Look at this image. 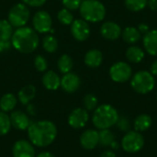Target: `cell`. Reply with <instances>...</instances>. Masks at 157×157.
<instances>
[{
  "mask_svg": "<svg viewBox=\"0 0 157 157\" xmlns=\"http://www.w3.org/2000/svg\"><path fill=\"white\" fill-rule=\"evenodd\" d=\"M99 144L98 132L93 129L86 130L80 136L81 146L87 151L95 149Z\"/></svg>",
  "mask_w": 157,
  "mask_h": 157,
  "instance_id": "cell-15",
  "label": "cell"
},
{
  "mask_svg": "<svg viewBox=\"0 0 157 157\" xmlns=\"http://www.w3.org/2000/svg\"><path fill=\"white\" fill-rule=\"evenodd\" d=\"M9 117L12 127L18 131H26L31 124L29 117L21 110L13 111Z\"/></svg>",
  "mask_w": 157,
  "mask_h": 157,
  "instance_id": "cell-16",
  "label": "cell"
},
{
  "mask_svg": "<svg viewBox=\"0 0 157 157\" xmlns=\"http://www.w3.org/2000/svg\"><path fill=\"white\" fill-rule=\"evenodd\" d=\"M47 0H22V2L28 6L32 7H40L46 3Z\"/></svg>",
  "mask_w": 157,
  "mask_h": 157,
  "instance_id": "cell-36",
  "label": "cell"
},
{
  "mask_svg": "<svg viewBox=\"0 0 157 157\" xmlns=\"http://www.w3.org/2000/svg\"><path fill=\"white\" fill-rule=\"evenodd\" d=\"M125 6L132 12H139L144 10L148 4V0H125Z\"/></svg>",
  "mask_w": 157,
  "mask_h": 157,
  "instance_id": "cell-29",
  "label": "cell"
},
{
  "mask_svg": "<svg viewBox=\"0 0 157 157\" xmlns=\"http://www.w3.org/2000/svg\"><path fill=\"white\" fill-rule=\"evenodd\" d=\"M121 146L122 150L128 154H136L144 148V137L143 136L142 132L129 131L123 136Z\"/></svg>",
  "mask_w": 157,
  "mask_h": 157,
  "instance_id": "cell-7",
  "label": "cell"
},
{
  "mask_svg": "<svg viewBox=\"0 0 157 157\" xmlns=\"http://www.w3.org/2000/svg\"><path fill=\"white\" fill-rule=\"evenodd\" d=\"M70 26L71 33L76 40L85 41L90 36V26L85 19H75Z\"/></svg>",
  "mask_w": 157,
  "mask_h": 157,
  "instance_id": "cell-11",
  "label": "cell"
},
{
  "mask_svg": "<svg viewBox=\"0 0 157 157\" xmlns=\"http://www.w3.org/2000/svg\"><path fill=\"white\" fill-rule=\"evenodd\" d=\"M27 131L29 142L40 148L51 145L55 141L58 133L56 125L47 120L31 122Z\"/></svg>",
  "mask_w": 157,
  "mask_h": 157,
  "instance_id": "cell-1",
  "label": "cell"
},
{
  "mask_svg": "<svg viewBox=\"0 0 157 157\" xmlns=\"http://www.w3.org/2000/svg\"><path fill=\"white\" fill-rule=\"evenodd\" d=\"M116 126L121 132H123L125 133L131 131V122L130 120L126 117H119Z\"/></svg>",
  "mask_w": 157,
  "mask_h": 157,
  "instance_id": "cell-33",
  "label": "cell"
},
{
  "mask_svg": "<svg viewBox=\"0 0 157 157\" xmlns=\"http://www.w3.org/2000/svg\"><path fill=\"white\" fill-rule=\"evenodd\" d=\"M153 124V120L150 115L146 113H143L138 115L133 121L134 131L139 132H144L148 131Z\"/></svg>",
  "mask_w": 157,
  "mask_h": 157,
  "instance_id": "cell-20",
  "label": "cell"
},
{
  "mask_svg": "<svg viewBox=\"0 0 157 157\" xmlns=\"http://www.w3.org/2000/svg\"><path fill=\"white\" fill-rule=\"evenodd\" d=\"M29 16L30 11L29 6L24 3H17L10 8L7 15V20L13 27L18 29L24 27L28 23Z\"/></svg>",
  "mask_w": 157,
  "mask_h": 157,
  "instance_id": "cell-6",
  "label": "cell"
},
{
  "mask_svg": "<svg viewBox=\"0 0 157 157\" xmlns=\"http://www.w3.org/2000/svg\"><path fill=\"white\" fill-rule=\"evenodd\" d=\"M12 46L19 52H33L39 46V36L37 31L29 27H21L17 29L11 37Z\"/></svg>",
  "mask_w": 157,
  "mask_h": 157,
  "instance_id": "cell-2",
  "label": "cell"
},
{
  "mask_svg": "<svg viewBox=\"0 0 157 157\" xmlns=\"http://www.w3.org/2000/svg\"><path fill=\"white\" fill-rule=\"evenodd\" d=\"M11 40H0V52H7L11 48Z\"/></svg>",
  "mask_w": 157,
  "mask_h": 157,
  "instance_id": "cell-37",
  "label": "cell"
},
{
  "mask_svg": "<svg viewBox=\"0 0 157 157\" xmlns=\"http://www.w3.org/2000/svg\"><path fill=\"white\" fill-rule=\"evenodd\" d=\"M109 147H110L112 150L116 151V150H118V149L121 147V144H120V143H118V142L115 140V141H114V142H113V143L110 144V146H109Z\"/></svg>",
  "mask_w": 157,
  "mask_h": 157,
  "instance_id": "cell-43",
  "label": "cell"
},
{
  "mask_svg": "<svg viewBox=\"0 0 157 157\" xmlns=\"http://www.w3.org/2000/svg\"><path fill=\"white\" fill-rule=\"evenodd\" d=\"M57 18L59 19V21L63 24V25H71L72 22L75 20L74 19V16L71 12V10L67 9V8H62L58 14H57Z\"/></svg>",
  "mask_w": 157,
  "mask_h": 157,
  "instance_id": "cell-31",
  "label": "cell"
},
{
  "mask_svg": "<svg viewBox=\"0 0 157 157\" xmlns=\"http://www.w3.org/2000/svg\"><path fill=\"white\" fill-rule=\"evenodd\" d=\"M17 98L14 94L12 93L5 94L0 98V109L4 112L12 111L17 106Z\"/></svg>",
  "mask_w": 157,
  "mask_h": 157,
  "instance_id": "cell-24",
  "label": "cell"
},
{
  "mask_svg": "<svg viewBox=\"0 0 157 157\" xmlns=\"http://www.w3.org/2000/svg\"><path fill=\"white\" fill-rule=\"evenodd\" d=\"M98 136H99V144H98L103 147H109L110 144L116 140L115 134L109 129L99 130Z\"/></svg>",
  "mask_w": 157,
  "mask_h": 157,
  "instance_id": "cell-26",
  "label": "cell"
},
{
  "mask_svg": "<svg viewBox=\"0 0 157 157\" xmlns=\"http://www.w3.org/2000/svg\"><path fill=\"white\" fill-rule=\"evenodd\" d=\"M81 86L80 77L74 73L64 74L61 78V87L66 93H75L76 92Z\"/></svg>",
  "mask_w": 157,
  "mask_h": 157,
  "instance_id": "cell-14",
  "label": "cell"
},
{
  "mask_svg": "<svg viewBox=\"0 0 157 157\" xmlns=\"http://www.w3.org/2000/svg\"><path fill=\"white\" fill-rule=\"evenodd\" d=\"M59 43L57 39L52 35H47L42 40V47L43 49L50 53L55 52L58 49Z\"/></svg>",
  "mask_w": 157,
  "mask_h": 157,
  "instance_id": "cell-28",
  "label": "cell"
},
{
  "mask_svg": "<svg viewBox=\"0 0 157 157\" xmlns=\"http://www.w3.org/2000/svg\"><path fill=\"white\" fill-rule=\"evenodd\" d=\"M100 157H117V155L113 150H107L100 155Z\"/></svg>",
  "mask_w": 157,
  "mask_h": 157,
  "instance_id": "cell-40",
  "label": "cell"
},
{
  "mask_svg": "<svg viewBox=\"0 0 157 157\" xmlns=\"http://www.w3.org/2000/svg\"><path fill=\"white\" fill-rule=\"evenodd\" d=\"M35 157H55L52 153L50 152H42V153H40L37 156Z\"/></svg>",
  "mask_w": 157,
  "mask_h": 157,
  "instance_id": "cell-44",
  "label": "cell"
},
{
  "mask_svg": "<svg viewBox=\"0 0 157 157\" xmlns=\"http://www.w3.org/2000/svg\"><path fill=\"white\" fill-rule=\"evenodd\" d=\"M131 86L136 93L146 95L154 90L155 86V78L150 71L141 70L132 75L131 78Z\"/></svg>",
  "mask_w": 157,
  "mask_h": 157,
  "instance_id": "cell-5",
  "label": "cell"
},
{
  "mask_svg": "<svg viewBox=\"0 0 157 157\" xmlns=\"http://www.w3.org/2000/svg\"><path fill=\"white\" fill-rule=\"evenodd\" d=\"M13 26L7 19H0V40H10L13 35Z\"/></svg>",
  "mask_w": 157,
  "mask_h": 157,
  "instance_id": "cell-27",
  "label": "cell"
},
{
  "mask_svg": "<svg viewBox=\"0 0 157 157\" xmlns=\"http://www.w3.org/2000/svg\"><path fill=\"white\" fill-rule=\"evenodd\" d=\"M144 50L152 56H157V29H150L144 35Z\"/></svg>",
  "mask_w": 157,
  "mask_h": 157,
  "instance_id": "cell-17",
  "label": "cell"
},
{
  "mask_svg": "<svg viewBox=\"0 0 157 157\" xmlns=\"http://www.w3.org/2000/svg\"><path fill=\"white\" fill-rule=\"evenodd\" d=\"M34 66L39 72H44L48 67L47 60L42 55H37L34 59Z\"/></svg>",
  "mask_w": 157,
  "mask_h": 157,
  "instance_id": "cell-34",
  "label": "cell"
},
{
  "mask_svg": "<svg viewBox=\"0 0 157 157\" xmlns=\"http://www.w3.org/2000/svg\"><path fill=\"white\" fill-rule=\"evenodd\" d=\"M137 29H139V31L142 33V34H146L149 30H150V27H149V25L148 24H146V23H144V22H143V23H141V24H139V26L137 27Z\"/></svg>",
  "mask_w": 157,
  "mask_h": 157,
  "instance_id": "cell-38",
  "label": "cell"
},
{
  "mask_svg": "<svg viewBox=\"0 0 157 157\" xmlns=\"http://www.w3.org/2000/svg\"><path fill=\"white\" fill-rule=\"evenodd\" d=\"M150 73L154 76H157V59L152 63V64L150 66Z\"/></svg>",
  "mask_w": 157,
  "mask_h": 157,
  "instance_id": "cell-39",
  "label": "cell"
},
{
  "mask_svg": "<svg viewBox=\"0 0 157 157\" xmlns=\"http://www.w3.org/2000/svg\"><path fill=\"white\" fill-rule=\"evenodd\" d=\"M83 19L91 23L102 21L106 17V7L99 0H84L79 7Z\"/></svg>",
  "mask_w": 157,
  "mask_h": 157,
  "instance_id": "cell-4",
  "label": "cell"
},
{
  "mask_svg": "<svg viewBox=\"0 0 157 157\" xmlns=\"http://www.w3.org/2000/svg\"><path fill=\"white\" fill-rule=\"evenodd\" d=\"M27 110H28V113H29V115L34 116V115L36 114V109H35V107H34L32 104H28Z\"/></svg>",
  "mask_w": 157,
  "mask_h": 157,
  "instance_id": "cell-42",
  "label": "cell"
},
{
  "mask_svg": "<svg viewBox=\"0 0 157 157\" xmlns=\"http://www.w3.org/2000/svg\"><path fill=\"white\" fill-rule=\"evenodd\" d=\"M147 6L150 7L151 10L157 11V0H148Z\"/></svg>",
  "mask_w": 157,
  "mask_h": 157,
  "instance_id": "cell-41",
  "label": "cell"
},
{
  "mask_svg": "<svg viewBox=\"0 0 157 157\" xmlns=\"http://www.w3.org/2000/svg\"><path fill=\"white\" fill-rule=\"evenodd\" d=\"M62 2L65 8L69 10H76L79 9L82 0H63Z\"/></svg>",
  "mask_w": 157,
  "mask_h": 157,
  "instance_id": "cell-35",
  "label": "cell"
},
{
  "mask_svg": "<svg viewBox=\"0 0 157 157\" xmlns=\"http://www.w3.org/2000/svg\"><path fill=\"white\" fill-rule=\"evenodd\" d=\"M120 115L118 110L110 104L98 106L92 116V122L98 130L110 129L116 125Z\"/></svg>",
  "mask_w": 157,
  "mask_h": 157,
  "instance_id": "cell-3",
  "label": "cell"
},
{
  "mask_svg": "<svg viewBox=\"0 0 157 157\" xmlns=\"http://www.w3.org/2000/svg\"><path fill=\"white\" fill-rule=\"evenodd\" d=\"M36 92V87L33 85H27L18 91L17 100L23 105H28L35 98Z\"/></svg>",
  "mask_w": 157,
  "mask_h": 157,
  "instance_id": "cell-23",
  "label": "cell"
},
{
  "mask_svg": "<svg viewBox=\"0 0 157 157\" xmlns=\"http://www.w3.org/2000/svg\"><path fill=\"white\" fill-rule=\"evenodd\" d=\"M83 103H84L85 109L87 111H92V110H95L98 108V98L95 95L87 94V95L85 96Z\"/></svg>",
  "mask_w": 157,
  "mask_h": 157,
  "instance_id": "cell-32",
  "label": "cell"
},
{
  "mask_svg": "<svg viewBox=\"0 0 157 157\" xmlns=\"http://www.w3.org/2000/svg\"><path fill=\"white\" fill-rule=\"evenodd\" d=\"M57 65H58L59 71L64 75V74L70 73L72 71L73 66H74V61H73L72 57L69 56L68 54H63L59 58Z\"/></svg>",
  "mask_w": 157,
  "mask_h": 157,
  "instance_id": "cell-25",
  "label": "cell"
},
{
  "mask_svg": "<svg viewBox=\"0 0 157 157\" xmlns=\"http://www.w3.org/2000/svg\"><path fill=\"white\" fill-rule=\"evenodd\" d=\"M126 58L129 62L132 63H141L145 56L144 50L136 45H131L127 48L125 52Z\"/></svg>",
  "mask_w": 157,
  "mask_h": 157,
  "instance_id": "cell-21",
  "label": "cell"
},
{
  "mask_svg": "<svg viewBox=\"0 0 157 157\" xmlns=\"http://www.w3.org/2000/svg\"><path fill=\"white\" fill-rule=\"evenodd\" d=\"M156 100H157V93H156Z\"/></svg>",
  "mask_w": 157,
  "mask_h": 157,
  "instance_id": "cell-45",
  "label": "cell"
},
{
  "mask_svg": "<svg viewBox=\"0 0 157 157\" xmlns=\"http://www.w3.org/2000/svg\"><path fill=\"white\" fill-rule=\"evenodd\" d=\"M109 76L115 83H126L132 76V69L126 62H117L110 66Z\"/></svg>",
  "mask_w": 157,
  "mask_h": 157,
  "instance_id": "cell-8",
  "label": "cell"
},
{
  "mask_svg": "<svg viewBox=\"0 0 157 157\" xmlns=\"http://www.w3.org/2000/svg\"><path fill=\"white\" fill-rule=\"evenodd\" d=\"M121 37L126 43L133 45L141 40L142 33L139 31V29L136 27L130 26V27H126L124 29H122Z\"/></svg>",
  "mask_w": 157,
  "mask_h": 157,
  "instance_id": "cell-22",
  "label": "cell"
},
{
  "mask_svg": "<svg viewBox=\"0 0 157 157\" xmlns=\"http://www.w3.org/2000/svg\"><path fill=\"white\" fill-rule=\"evenodd\" d=\"M85 64L90 68H98L103 62V54L98 49L89 50L84 57Z\"/></svg>",
  "mask_w": 157,
  "mask_h": 157,
  "instance_id": "cell-18",
  "label": "cell"
},
{
  "mask_svg": "<svg viewBox=\"0 0 157 157\" xmlns=\"http://www.w3.org/2000/svg\"><path fill=\"white\" fill-rule=\"evenodd\" d=\"M11 121L10 117L6 114V112L0 111V136L6 135L11 129Z\"/></svg>",
  "mask_w": 157,
  "mask_h": 157,
  "instance_id": "cell-30",
  "label": "cell"
},
{
  "mask_svg": "<svg viewBox=\"0 0 157 157\" xmlns=\"http://www.w3.org/2000/svg\"><path fill=\"white\" fill-rule=\"evenodd\" d=\"M89 121V114L86 109L76 108L71 111L68 116V124L73 129L84 128Z\"/></svg>",
  "mask_w": 157,
  "mask_h": 157,
  "instance_id": "cell-10",
  "label": "cell"
},
{
  "mask_svg": "<svg viewBox=\"0 0 157 157\" xmlns=\"http://www.w3.org/2000/svg\"><path fill=\"white\" fill-rule=\"evenodd\" d=\"M42 85L48 90H57L61 86V77L55 72L48 71L42 76Z\"/></svg>",
  "mask_w": 157,
  "mask_h": 157,
  "instance_id": "cell-19",
  "label": "cell"
},
{
  "mask_svg": "<svg viewBox=\"0 0 157 157\" xmlns=\"http://www.w3.org/2000/svg\"><path fill=\"white\" fill-rule=\"evenodd\" d=\"M13 157H35V149L33 144L26 140L16 142L12 148Z\"/></svg>",
  "mask_w": 157,
  "mask_h": 157,
  "instance_id": "cell-13",
  "label": "cell"
},
{
  "mask_svg": "<svg viewBox=\"0 0 157 157\" xmlns=\"http://www.w3.org/2000/svg\"><path fill=\"white\" fill-rule=\"evenodd\" d=\"M34 29L39 33H47L51 31L52 19L51 15L45 10H40L35 13L32 18Z\"/></svg>",
  "mask_w": 157,
  "mask_h": 157,
  "instance_id": "cell-9",
  "label": "cell"
},
{
  "mask_svg": "<svg viewBox=\"0 0 157 157\" xmlns=\"http://www.w3.org/2000/svg\"><path fill=\"white\" fill-rule=\"evenodd\" d=\"M122 29L121 26L114 21H106L100 27L101 36L108 40H116L121 37Z\"/></svg>",
  "mask_w": 157,
  "mask_h": 157,
  "instance_id": "cell-12",
  "label": "cell"
}]
</instances>
